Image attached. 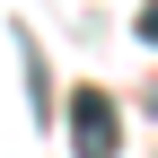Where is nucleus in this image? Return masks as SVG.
<instances>
[{
    "mask_svg": "<svg viewBox=\"0 0 158 158\" xmlns=\"http://www.w3.org/2000/svg\"><path fill=\"white\" fill-rule=\"evenodd\" d=\"M70 149L79 158H123V106L106 88H70Z\"/></svg>",
    "mask_w": 158,
    "mask_h": 158,
    "instance_id": "nucleus-1",
    "label": "nucleus"
},
{
    "mask_svg": "<svg viewBox=\"0 0 158 158\" xmlns=\"http://www.w3.org/2000/svg\"><path fill=\"white\" fill-rule=\"evenodd\" d=\"M141 44L158 53V0H149V9H141Z\"/></svg>",
    "mask_w": 158,
    "mask_h": 158,
    "instance_id": "nucleus-2",
    "label": "nucleus"
}]
</instances>
